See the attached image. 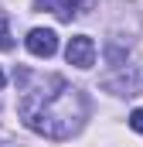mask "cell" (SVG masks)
<instances>
[{"label": "cell", "instance_id": "obj_3", "mask_svg": "<svg viewBox=\"0 0 143 147\" xmlns=\"http://www.w3.org/2000/svg\"><path fill=\"white\" fill-rule=\"evenodd\" d=\"M24 45H27V51L37 55V58H51V55L58 51V34H55L51 28H34Z\"/></svg>", "mask_w": 143, "mask_h": 147}, {"label": "cell", "instance_id": "obj_7", "mask_svg": "<svg viewBox=\"0 0 143 147\" xmlns=\"http://www.w3.org/2000/svg\"><path fill=\"white\" fill-rule=\"evenodd\" d=\"M3 82H7V75H3V69H0V86H3Z\"/></svg>", "mask_w": 143, "mask_h": 147}, {"label": "cell", "instance_id": "obj_2", "mask_svg": "<svg viewBox=\"0 0 143 147\" xmlns=\"http://www.w3.org/2000/svg\"><path fill=\"white\" fill-rule=\"evenodd\" d=\"M65 58L75 69H92V62H96V41L89 34H75L68 41V48H65Z\"/></svg>", "mask_w": 143, "mask_h": 147}, {"label": "cell", "instance_id": "obj_1", "mask_svg": "<svg viewBox=\"0 0 143 147\" xmlns=\"http://www.w3.org/2000/svg\"><path fill=\"white\" fill-rule=\"evenodd\" d=\"M17 113L27 130L51 137V140H68L72 134L82 130V123L89 116V99L82 89L68 86L61 75H48L44 82L21 92Z\"/></svg>", "mask_w": 143, "mask_h": 147}, {"label": "cell", "instance_id": "obj_5", "mask_svg": "<svg viewBox=\"0 0 143 147\" xmlns=\"http://www.w3.org/2000/svg\"><path fill=\"white\" fill-rule=\"evenodd\" d=\"M10 48H14V41L7 34V21H0V51H10Z\"/></svg>", "mask_w": 143, "mask_h": 147}, {"label": "cell", "instance_id": "obj_6", "mask_svg": "<svg viewBox=\"0 0 143 147\" xmlns=\"http://www.w3.org/2000/svg\"><path fill=\"white\" fill-rule=\"evenodd\" d=\"M130 127H133L136 134H143V110H133V113H130Z\"/></svg>", "mask_w": 143, "mask_h": 147}, {"label": "cell", "instance_id": "obj_4", "mask_svg": "<svg viewBox=\"0 0 143 147\" xmlns=\"http://www.w3.org/2000/svg\"><path fill=\"white\" fill-rule=\"evenodd\" d=\"M78 3H89V0H37V7H48V10H55L61 21H72V17L78 14V10H75Z\"/></svg>", "mask_w": 143, "mask_h": 147}]
</instances>
